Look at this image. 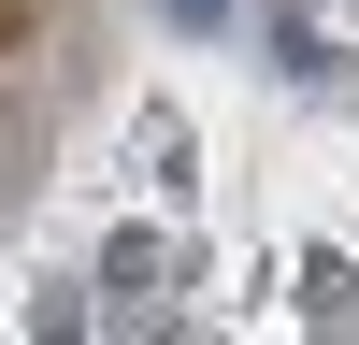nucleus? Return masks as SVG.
Masks as SVG:
<instances>
[{
	"label": "nucleus",
	"mask_w": 359,
	"mask_h": 345,
	"mask_svg": "<svg viewBox=\"0 0 359 345\" xmlns=\"http://www.w3.org/2000/svg\"><path fill=\"white\" fill-rule=\"evenodd\" d=\"M216 15H230V0H172V29H216Z\"/></svg>",
	"instance_id": "f257e3e1"
}]
</instances>
